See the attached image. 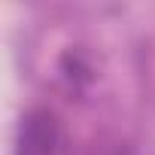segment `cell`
I'll return each instance as SVG.
<instances>
[{
	"mask_svg": "<svg viewBox=\"0 0 155 155\" xmlns=\"http://www.w3.org/2000/svg\"><path fill=\"white\" fill-rule=\"evenodd\" d=\"M61 149V128L49 110H34L21 122L18 134V155H58Z\"/></svg>",
	"mask_w": 155,
	"mask_h": 155,
	"instance_id": "6da1fadb",
	"label": "cell"
}]
</instances>
